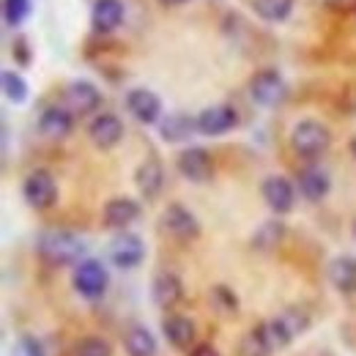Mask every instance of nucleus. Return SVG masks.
I'll return each instance as SVG.
<instances>
[{
  "label": "nucleus",
  "instance_id": "obj_1",
  "mask_svg": "<svg viewBox=\"0 0 356 356\" xmlns=\"http://www.w3.org/2000/svg\"><path fill=\"white\" fill-rule=\"evenodd\" d=\"M36 252L49 266H74L86 258V241L66 227H47L36 238Z\"/></svg>",
  "mask_w": 356,
  "mask_h": 356
},
{
  "label": "nucleus",
  "instance_id": "obj_2",
  "mask_svg": "<svg viewBox=\"0 0 356 356\" xmlns=\"http://www.w3.org/2000/svg\"><path fill=\"white\" fill-rule=\"evenodd\" d=\"M329 145H332V132L321 121H312V118L299 121L293 127V132H291V148L302 159H318V156H323L329 151Z\"/></svg>",
  "mask_w": 356,
  "mask_h": 356
},
{
  "label": "nucleus",
  "instance_id": "obj_3",
  "mask_svg": "<svg viewBox=\"0 0 356 356\" xmlns=\"http://www.w3.org/2000/svg\"><path fill=\"white\" fill-rule=\"evenodd\" d=\"M22 197H25V203H28L31 209H36V211L52 209V206L58 203V184H55L52 173L44 170V168L31 170V173L25 176V181H22Z\"/></svg>",
  "mask_w": 356,
  "mask_h": 356
},
{
  "label": "nucleus",
  "instance_id": "obj_4",
  "mask_svg": "<svg viewBox=\"0 0 356 356\" xmlns=\"http://www.w3.org/2000/svg\"><path fill=\"white\" fill-rule=\"evenodd\" d=\"M250 96H252V102L255 104H261V107H280L285 99H288V83L282 80V74L280 72H274V69H264V72H258L252 80H250Z\"/></svg>",
  "mask_w": 356,
  "mask_h": 356
},
{
  "label": "nucleus",
  "instance_id": "obj_5",
  "mask_svg": "<svg viewBox=\"0 0 356 356\" xmlns=\"http://www.w3.org/2000/svg\"><path fill=\"white\" fill-rule=\"evenodd\" d=\"M72 282H74V291L80 296H86V299H102L104 291H107V285H110V277H107V268L102 266V261L88 258V261L77 264Z\"/></svg>",
  "mask_w": 356,
  "mask_h": 356
},
{
  "label": "nucleus",
  "instance_id": "obj_6",
  "mask_svg": "<svg viewBox=\"0 0 356 356\" xmlns=\"http://www.w3.org/2000/svg\"><path fill=\"white\" fill-rule=\"evenodd\" d=\"M176 165H178V173L186 178V181H192V184H206V181H211V176H214V159L200 145L184 148L178 154Z\"/></svg>",
  "mask_w": 356,
  "mask_h": 356
},
{
  "label": "nucleus",
  "instance_id": "obj_7",
  "mask_svg": "<svg viewBox=\"0 0 356 356\" xmlns=\"http://www.w3.org/2000/svg\"><path fill=\"white\" fill-rule=\"evenodd\" d=\"M63 104L74 113V118H86L102 107V93L88 80H74L63 90Z\"/></svg>",
  "mask_w": 356,
  "mask_h": 356
},
{
  "label": "nucleus",
  "instance_id": "obj_8",
  "mask_svg": "<svg viewBox=\"0 0 356 356\" xmlns=\"http://www.w3.org/2000/svg\"><path fill=\"white\" fill-rule=\"evenodd\" d=\"M107 255H110V261H113L118 268L129 271V268H137L140 264H143V258H145V244H143L140 236L121 230V233L110 241Z\"/></svg>",
  "mask_w": 356,
  "mask_h": 356
},
{
  "label": "nucleus",
  "instance_id": "obj_9",
  "mask_svg": "<svg viewBox=\"0 0 356 356\" xmlns=\"http://www.w3.org/2000/svg\"><path fill=\"white\" fill-rule=\"evenodd\" d=\"M162 227H165V233L173 236L176 241H195V238L200 236V222H197V217H195L186 206H181V203H170V206L165 209V214H162Z\"/></svg>",
  "mask_w": 356,
  "mask_h": 356
},
{
  "label": "nucleus",
  "instance_id": "obj_10",
  "mask_svg": "<svg viewBox=\"0 0 356 356\" xmlns=\"http://www.w3.org/2000/svg\"><path fill=\"white\" fill-rule=\"evenodd\" d=\"M261 195L266 200V206L274 211V214H288L296 203V186L288 181L285 176H268L264 184H261Z\"/></svg>",
  "mask_w": 356,
  "mask_h": 356
},
{
  "label": "nucleus",
  "instance_id": "obj_11",
  "mask_svg": "<svg viewBox=\"0 0 356 356\" xmlns=\"http://www.w3.org/2000/svg\"><path fill=\"white\" fill-rule=\"evenodd\" d=\"M197 132L206 134V137H220V134H227L236 124H238V115L230 104H211L206 107L197 118Z\"/></svg>",
  "mask_w": 356,
  "mask_h": 356
},
{
  "label": "nucleus",
  "instance_id": "obj_12",
  "mask_svg": "<svg viewBox=\"0 0 356 356\" xmlns=\"http://www.w3.org/2000/svg\"><path fill=\"white\" fill-rule=\"evenodd\" d=\"M88 137L96 148H115L124 140V124L115 113H99L88 124Z\"/></svg>",
  "mask_w": 356,
  "mask_h": 356
},
{
  "label": "nucleus",
  "instance_id": "obj_13",
  "mask_svg": "<svg viewBox=\"0 0 356 356\" xmlns=\"http://www.w3.org/2000/svg\"><path fill=\"white\" fill-rule=\"evenodd\" d=\"M74 129V113L66 104H52L44 107L39 115V132L44 134L47 140H63L69 137Z\"/></svg>",
  "mask_w": 356,
  "mask_h": 356
},
{
  "label": "nucleus",
  "instance_id": "obj_14",
  "mask_svg": "<svg viewBox=\"0 0 356 356\" xmlns=\"http://www.w3.org/2000/svg\"><path fill=\"white\" fill-rule=\"evenodd\" d=\"M127 110L140 124H156L162 118V99L148 88H132L127 93Z\"/></svg>",
  "mask_w": 356,
  "mask_h": 356
},
{
  "label": "nucleus",
  "instance_id": "obj_15",
  "mask_svg": "<svg viewBox=\"0 0 356 356\" xmlns=\"http://www.w3.org/2000/svg\"><path fill=\"white\" fill-rule=\"evenodd\" d=\"M140 217V203L132 197H113L104 203V211H102V222L110 230H127L132 222H137Z\"/></svg>",
  "mask_w": 356,
  "mask_h": 356
},
{
  "label": "nucleus",
  "instance_id": "obj_16",
  "mask_svg": "<svg viewBox=\"0 0 356 356\" xmlns=\"http://www.w3.org/2000/svg\"><path fill=\"white\" fill-rule=\"evenodd\" d=\"M162 334L165 340L178 348V351H189L195 348V323L186 318V315H178V312H168L162 318Z\"/></svg>",
  "mask_w": 356,
  "mask_h": 356
},
{
  "label": "nucleus",
  "instance_id": "obj_17",
  "mask_svg": "<svg viewBox=\"0 0 356 356\" xmlns=\"http://www.w3.org/2000/svg\"><path fill=\"white\" fill-rule=\"evenodd\" d=\"M134 184L140 189V195L145 200H156L159 192H162V184H165V170H162V162L156 156H148L140 162V168L134 170Z\"/></svg>",
  "mask_w": 356,
  "mask_h": 356
},
{
  "label": "nucleus",
  "instance_id": "obj_18",
  "mask_svg": "<svg viewBox=\"0 0 356 356\" xmlns=\"http://www.w3.org/2000/svg\"><path fill=\"white\" fill-rule=\"evenodd\" d=\"M151 299H154V305L162 307V310L176 307L178 302L184 299V285H181L178 274H173V271L156 274L154 282H151Z\"/></svg>",
  "mask_w": 356,
  "mask_h": 356
},
{
  "label": "nucleus",
  "instance_id": "obj_19",
  "mask_svg": "<svg viewBox=\"0 0 356 356\" xmlns=\"http://www.w3.org/2000/svg\"><path fill=\"white\" fill-rule=\"evenodd\" d=\"M124 3L121 0H96L90 11V28L96 33H113L124 22Z\"/></svg>",
  "mask_w": 356,
  "mask_h": 356
},
{
  "label": "nucleus",
  "instance_id": "obj_20",
  "mask_svg": "<svg viewBox=\"0 0 356 356\" xmlns=\"http://www.w3.org/2000/svg\"><path fill=\"white\" fill-rule=\"evenodd\" d=\"M296 186H299V195H302L305 200L321 203V200L329 195V189H332V178H329V173H326L323 168L310 165V168H305V170L299 173Z\"/></svg>",
  "mask_w": 356,
  "mask_h": 356
},
{
  "label": "nucleus",
  "instance_id": "obj_21",
  "mask_svg": "<svg viewBox=\"0 0 356 356\" xmlns=\"http://www.w3.org/2000/svg\"><path fill=\"white\" fill-rule=\"evenodd\" d=\"M329 282L340 293H356V258L354 255H337L326 266Z\"/></svg>",
  "mask_w": 356,
  "mask_h": 356
},
{
  "label": "nucleus",
  "instance_id": "obj_22",
  "mask_svg": "<svg viewBox=\"0 0 356 356\" xmlns=\"http://www.w3.org/2000/svg\"><path fill=\"white\" fill-rule=\"evenodd\" d=\"M192 132H197V121L184 115V113H173V115H165L159 121V134L162 140L168 143H184Z\"/></svg>",
  "mask_w": 356,
  "mask_h": 356
},
{
  "label": "nucleus",
  "instance_id": "obj_23",
  "mask_svg": "<svg viewBox=\"0 0 356 356\" xmlns=\"http://www.w3.org/2000/svg\"><path fill=\"white\" fill-rule=\"evenodd\" d=\"M124 348L129 356H156V337L145 326H132L124 334Z\"/></svg>",
  "mask_w": 356,
  "mask_h": 356
},
{
  "label": "nucleus",
  "instance_id": "obj_24",
  "mask_svg": "<svg viewBox=\"0 0 356 356\" xmlns=\"http://www.w3.org/2000/svg\"><path fill=\"white\" fill-rule=\"evenodd\" d=\"M271 354H274V346L268 343L266 332H264L261 323L255 329H250L241 337V343H238V356H271Z\"/></svg>",
  "mask_w": 356,
  "mask_h": 356
},
{
  "label": "nucleus",
  "instance_id": "obj_25",
  "mask_svg": "<svg viewBox=\"0 0 356 356\" xmlns=\"http://www.w3.org/2000/svg\"><path fill=\"white\" fill-rule=\"evenodd\" d=\"M293 3H296V0H255L252 8H255V14H258L261 19H266V22H282V19L291 17Z\"/></svg>",
  "mask_w": 356,
  "mask_h": 356
},
{
  "label": "nucleus",
  "instance_id": "obj_26",
  "mask_svg": "<svg viewBox=\"0 0 356 356\" xmlns=\"http://www.w3.org/2000/svg\"><path fill=\"white\" fill-rule=\"evenodd\" d=\"M282 236H285V225L277 222V220H271V222H264L258 227V233H255V238H252V247L255 250H274L280 241H282Z\"/></svg>",
  "mask_w": 356,
  "mask_h": 356
},
{
  "label": "nucleus",
  "instance_id": "obj_27",
  "mask_svg": "<svg viewBox=\"0 0 356 356\" xmlns=\"http://www.w3.org/2000/svg\"><path fill=\"white\" fill-rule=\"evenodd\" d=\"M0 86H3L6 99L14 102V104H22V102L28 99V83H25L17 72H11V69H3V74H0Z\"/></svg>",
  "mask_w": 356,
  "mask_h": 356
},
{
  "label": "nucleus",
  "instance_id": "obj_28",
  "mask_svg": "<svg viewBox=\"0 0 356 356\" xmlns=\"http://www.w3.org/2000/svg\"><path fill=\"white\" fill-rule=\"evenodd\" d=\"M28 14H31V0H3V19H6V25L17 28V25H22L28 19Z\"/></svg>",
  "mask_w": 356,
  "mask_h": 356
},
{
  "label": "nucleus",
  "instance_id": "obj_29",
  "mask_svg": "<svg viewBox=\"0 0 356 356\" xmlns=\"http://www.w3.org/2000/svg\"><path fill=\"white\" fill-rule=\"evenodd\" d=\"M74 356H113V346L104 340V337H83L77 343V351Z\"/></svg>",
  "mask_w": 356,
  "mask_h": 356
},
{
  "label": "nucleus",
  "instance_id": "obj_30",
  "mask_svg": "<svg viewBox=\"0 0 356 356\" xmlns=\"http://www.w3.org/2000/svg\"><path fill=\"white\" fill-rule=\"evenodd\" d=\"M14 356H44V348H42V343H39L36 337L22 334V337H19V343H17Z\"/></svg>",
  "mask_w": 356,
  "mask_h": 356
},
{
  "label": "nucleus",
  "instance_id": "obj_31",
  "mask_svg": "<svg viewBox=\"0 0 356 356\" xmlns=\"http://www.w3.org/2000/svg\"><path fill=\"white\" fill-rule=\"evenodd\" d=\"M211 293H214V299H222L220 305H222L225 310H236V296H233L227 288H214Z\"/></svg>",
  "mask_w": 356,
  "mask_h": 356
},
{
  "label": "nucleus",
  "instance_id": "obj_32",
  "mask_svg": "<svg viewBox=\"0 0 356 356\" xmlns=\"http://www.w3.org/2000/svg\"><path fill=\"white\" fill-rule=\"evenodd\" d=\"M189 356H220V351H217L211 343H197V346L189 351Z\"/></svg>",
  "mask_w": 356,
  "mask_h": 356
},
{
  "label": "nucleus",
  "instance_id": "obj_33",
  "mask_svg": "<svg viewBox=\"0 0 356 356\" xmlns=\"http://www.w3.org/2000/svg\"><path fill=\"white\" fill-rule=\"evenodd\" d=\"M329 3H332L334 8H340V11H343V8H346V11H348V8H356V0H329Z\"/></svg>",
  "mask_w": 356,
  "mask_h": 356
},
{
  "label": "nucleus",
  "instance_id": "obj_34",
  "mask_svg": "<svg viewBox=\"0 0 356 356\" xmlns=\"http://www.w3.org/2000/svg\"><path fill=\"white\" fill-rule=\"evenodd\" d=\"M17 55H19V63H28V49H25V42H17Z\"/></svg>",
  "mask_w": 356,
  "mask_h": 356
},
{
  "label": "nucleus",
  "instance_id": "obj_35",
  "mask_svg": "<svg viewBox=\"0 0 356 356\" xmlns=\"http://www.w3.org/2000/svg\"><path fill=\"white\" fill-rule=\"evenodd\" d=\"M162 6H184V3H189V0H159Z\"/></svg>",
  "mask_w": 356,
  "mask_h": 356
},
{
  "label": "nucleus",
  "instance_id": "obj_36",
  "mask_svg": "<svg viewBox=\"0 0 356 356\" xmlns=\"http://www.w3.org/2000/svg\"><path fill=\"white\" fill-rule=\"evenodd\" d=\"M348 148H351V156H354V159H356V137H354V140H351V143H348Z\"/></svg>",
  "mask_w": 356,
  "mask_h": 356
},
{
  "label": "nucleus",
  "instance_id": "obj_37",
  "mask_svg": "<svg viewBox=\"0 0 356 356\" xmlns=\"http://www.w3.org/2000/svg\"><path fill=\"white\" fill-rule=\"evenodd\" d=\"M354 238H356V220H354Z\"/></svg>",
  "mask_w": 356,
  "mask_h": 356
}]
</instances>
